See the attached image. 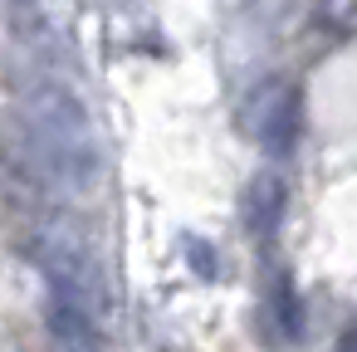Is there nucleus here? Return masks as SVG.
<instances>
[{"label":"nucleus","mask_w":357,"mask_h":352,"mask_svg":"<svg viewBox=\"0 0 357 352\" xmlns=\"http://www.w3.org/2000/svg\"><path fill=\"white\" fill-rule=\"evenodd\" d=\"M279 211H284V186H279L274 176H259V181L245 191V220L264 235V230L279 220Z\"/></svg>","instance_id":"1"},{"label":"nucleus","mask_w":357,"mask_h":352,"mask_svg":"<svg viewBox=\"0 0 357 352\" xmlns=\"http://www.w3.org/2000/svg\"><path fill=\"white\" fill-rule=\"evenodd\" d=\"M342 352H357V337H347V342H342Z\"/></svg>","instance_id":"2"}]
</instances>
